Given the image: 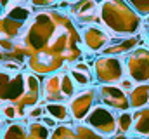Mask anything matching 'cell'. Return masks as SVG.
Instances as JSON below:
<instances>
[{"mask_svg":"<svg viewBox=\"0 0 149 139\" xmlns=\"http://www.w3.org/2000/svg\"><path fill=\"white\" fill-rule=\"evenodd\" d=\"M101 12H102V21L114 33L130 35L137 32L141 26V16L121 0H106L102 4Z\"/></svg>","mask_w":149,"mask_h":139,"instance_id":"obj_1","label":"cell"},{"mask_svg":"<svg viewBox=\"0 0 149 139\" xmlns=\"http://www.w3.org/2000/svg\"><path fill=\"white\" fill-rule=\"evenodd\" d=\"M42 94H43V99L47 101L61 103L76 94V84L68 73H56L45 80Z\"/></svg>","mask_w":149,"mask_h":139,"instance_id":"obj_2","label":"cell"},{"mask_svg":"<svg viewBox=\"0 0 149 139\" xmlns=\"http://www.w3.org/2000/svg\"><path fill=\"white\" fill-rule=\"evenodd\" d=\"M85 125H88L90 129L97 131L102 136H113L118 131L116 113L104 104H94L90 113L85 117Z\"/></svg>","mask_w":149,"mask_h":139,"instance_id":"obj_3","label":"cell"},{"mask_svg":"<svg viewBox=\"0 0 149 139\" xmlns=\"http://www.w3.org/2000/svg\"><path fill=\"white\" fill-rule=\"evenodd\" d=\"M94 78L99 84H114V82H121L123 73H125V66L123 63L114 58V56H104V58H97L94 63Z\"/></svg>","mask_w":149,"mask_h":139,"instance_id":"obj_4","label":"cell"},{"mask_svg":"<svg viewBox=\"0 0 149 139\" xmlns=\"http://www.w3.org/2000/svg\"><path fill=\"white\" fill-rule=\"evenodd\" d=\"M125 70L134 82L137 84L149 82V49L139 47L128 52L125 59Z\"/></svg>","mask_w":149,"mask_h":139,"instance_id":"obj_5","label":"cell"},{"mask_svg":"<svg viewBox=\"0 0 149 139\" xmlns=\"http://www.w3.org/2000/svg\"><path fill=\"white\" fill-rule=\"evenodd\" d=\"M97 98L104 106L111 108L113 111H127L130 108V101H128L127 92L121 87L113 85V84L99 85L97 87Z\"/></svg>","mask_w":149,"mask_h":139,"instance_id":"obj_6","label":"cell"},{"mask_svg":"<svg viewBox=\"0 0 149 139\" xmlns=\"http://www.w3.org/2000/svg\"><path fill=\"white\" fill-rule=\"evenodd\" d=\"M95 94L97 92L94 89H85L70 98V113L74 120H85V117L90 113L94 106Z\"/></svg>","mask_w":149,"mask_h":139,"instance_id":"obj_7","label":"cell"},{"mask_svg":"<svg viewBox=\"0 0 149 139\" xmlns=\"http://www.w3.org/2000/svg\"><path fill=\"white\" fill-rule=\"evenodd\" d=\"M81 35H83L85 45L90 51H102L111 42V35L108 33V32H104L102 28H99V26H94V25L85 26Z\"/></svg>","mask_w":149,"mask_h":139,"instance_id":"obj_8","label":"cell"},{"mask_svg":"<svg viewBox=\"0 0 149 139\" xmlns=\"http://www.w3.org/2000/svg\"><path fill=\"white\" fill-rule=\"evenodd\" d=\"M95 9H97L95 0H80V2H76L73 5L71 14L80 23H94V19H95Z\"/></svg>","mask_w":149,"mask_h":139,"instance_id":"obj_9","label":"cell"},{"mask_svg":"<svg viewBox=\"0 0 149 139\" xmlns=\"http://www.w3.org/2000/svg\"><path fill=\"white\" fill-rule=\"evenodd\" d=\"M137 38L135 37H128L125 40H111L104 49L102 54L104 56H120V54H128L137 47Z\"/></svg>","mask_w":149,"mask_h":139,"instance_id":"obj_10","label":"cell"},{"mask_svg":"<svg viewBox=\"0 0 149 139\" xmlns=\"http://www.w3.org/2000/svg\"><path fill=\"white\" fill-rule=\"evenodd\" d=\"M5 14H7V19L9 21H14V23H17V25H24L30 18H31V9L30 7H26L24 4H23V0H12V4L5 9Z\"/></svg>","mask_w":149,"mask_h":139,"instance_id":"obj_11","label":"cell"},{"mask_svg":"<svg viewBox=\"0 0 149 139\" xmlns=\"http://www.w3.org/2000/svg\"><path fill=\"white\" fill-rule=\"evenodd\" d=\"M128 101L130 108L139 110L149 104V84H137L130 92H128Z\"/></svg>","mask_w":149,"mask_h":139,"instance_id":"obj_12","label":"cell"},{"mask_svg":"<svg viewBox=\"0 0 149 139\" xmlns=\"http://www.w3.org/2000/svg\"><path fill=\"white\" fill-rule=\"evenodd\" d=\"M135 136H144L149 138V106L139 108L134 111V129Z\"/></svg>","mask_w":149,"mask_h":139,"instance_id":"obj_13","label":"cell"},{"mask_svg":"<svg viewBox=\"0 0 149 139\" xmlns=\"http://www.w3.org/2000/svg\"><path fill=\"white\" fill-rule=\"evenodd\" d=\"M45 115L56 118L57 122H70V108L63 103H49L45 106Z\"/></svg>","mask_w":149,"mask_h":139,"instance_id":"obj_14","label":"cell"},{"mask_svg":"<svg viewBox=\"0 0 149 139\" xmlns=\"http://www.w3.org/2000/svg\"><path fill=\"white\" fill-rule=\"evenodd\" d=\"M116 127L118 132L121 134H128L134 129V113L127 111H120V115H116Z\"/></svg>","mask_w":149,"mask_h":139,"instance_id":"obj_15","label":"cell"},{"mask_svg":"<svg viewBox=\"0 0 149 139\" xmlns=\"http://www.w3.org/2000/svg\"><path fill=\"white\" fill-rule=\"evenodd\" d=\"M70 77L73 78V82L76 84V87H87L92 80H94V75H92V71H81V70L78 68H71L70 71Z\"/></svg>","mask_w":149,"mask_h":139,"instance_id":"obj_16","label":"cell"},{"mask_svg":"<svg viewBox=\"0 0 149 139\" xmlns=\"http://www.w3.org/2000/svg\"><path fill=\"white\" fill-rule=\"evenodd\" d=\"M28 136H30V139H49L50 138V132H49V127L43 125L42 122L40 124L33 122L28 127Z\"/></svg>","mask_w":149,"mask_h":139,"instance_id":"obj_17","label":"cell"},{"mask_svg":"<svg viewBox=\"0 0 149 139\" xmlns=\"http://www.w3.org/2000/svg\"><path fill=\"white\" fill-rule=\"evenodd\" d=\"M3 139H30V136H26V129L21 124H14L5 131Z\"/></svg>","mask_w":149,"mask_h":139,"instance_id":"obj_18","label":"cell"},{"mask_svg":"<svg viewBox=\"0 0 149 139\" xmlns=\"http://www.w3.org/2000/svg\"><path fill=\"white\" fill-rule=\"evenodd\" d=\"M74 132L78 134V139H106V136L99 134L97 131L90 129L88 125H78L74 129Z\"/></svg>","mask_w":149,"mask_h":139,"instance_id":"obj_19","label":"cell"},{"mask_svg":"<svg viewBox=\"0 0 149 139\" xmlns=\"http://www.w3.org/2000/svg\"><path fill=\"white\" fill-rule=\"evenodd\" d=\"M50 139H74V129L70 125H57Z\"/></svg>","mask_w":149,"mask_h":139,"instance_id":"obj_20","label":"cell"},{"mask_svg":"<svg viewBox=\"0 0 149 139\" xmlns=\"http://www.w3.org/2000/svg\"><path fill=\"white\" fill-rule=\"evenodd\" d=\"M139 16H149V0H127Z\"/></svg>","mask_w":149,"mask_h":139,"instance_id":"obj_21","label":"cell"},{"mask_svg":"<svg viewBox=\"0 0 149 139\" xmlns=\"http://www.w3.org/2000/svg\"><path fill=\"white\" fill-rule=\"evenodd\" d=\"M0 113H2L5 118H10V120L21 117V111H17V108L12 106V104H2V106H0Z\"/></svg>","mask_w":149,"mask_h":139,"instance_id":"obj_22","label":"cell"},{"mask_svg":"<svg viewBox=\"0 0 149 139\" xmlns=\"http://www.w3.org/2000/svg\"><path fill=\"white\" fill-rule=\"evenodd\" d=\"M135 85H137V84H134V80H132L130 77H123V78H121V82H120V87H121L125 92H127V91L130 92Z\"/></svg>","mask_w":149,"mask_h":139,"instance_id":"obj_23","label":"cell"},{"mask_svg":"<svg viewBox=\"0 0 149 139\" xmlns=\"http://www.w3.org/2000/svg\"><path fill=\"white\" fill-rule=\"evenodd\" d=\"M40 122H42L43 125H47L49 129H52V131H54V129L57 127V120H56V118H52V117H49V115L42 117V118H40Z\"/></svg>","mask_w":149,"mask_h":139,"instance_id":"obj_24","label":"cell"},{"mask_svg":"<svg viewBox=\"0 0 149 139\" xmlns=\"http://www.w3.org/2000/svg\"><path fill=\"white\" fill-rule=\"evenodd\" d=\"M43 113H45V108L35 106V108L28 113V117H30V118H42V117H43Z\"/></svg>","mask_w":149,"mask_h":139,"instance_id":"obj_25","label":"cell"},{"mask_svg":"<svg viewBox=\"0 0 149 139\" xmlns=\"http://www.w3.org/2000/svg\"><path fill=\"white\" fill-rule=\"evenodd\" d=\"M56 0H31L33 5H38V7H49L50 4H54Z\"/></svg>","mask_w":149,"mask_h":139,"instance_id":"obj_26","label":"cell"},{"mask_svg":"<svg viewBox=\"0 0 149 139\" xmlns=\"http://www.w3.org/2000/svg\"><path fill=\"white\" fill-rule=\"evenodd\" d=\"M111 139H128V136H127V134H121V132H118V134H113Z\"/></svg>","mask_w":149,"mask_h":139,"instance_id":"obj_27","label":"cell"},{"mask_svg":"<svg viewBox=\"0 0 149 139\" xmlns=\"http://www.w3.org/2000/svg\"><path fill=\"white\" fill-rule=\"evenodd\" d=\"M132 139H148V138H144V136H135V138H132Z\"/></svg>","mask_w":149,"mask_h":139,"instance_id":"obj_28","label":"cell"},{"mask_svg":"<svg viewBox=\"0 0 149 139\" xmlns=\"http://www.w3.org/2000/svg\"><path fill=\"white\" fill-rule=\"evenodd\" d=\"M2 127H3V124H2V120H0V132H2Z\"/></svg>","mask_w":149,"mask_h":139,"instance_id":"obj_29","label":"cell"},{"mask_svg":"<svg viewBox=\"0 0 149 139\" xmlns=\"http://www.w3.org/2000/svg\"><path fill=\"white\" fill-rule=\"evenodd\" d=\"M148 40H149V28H148Z\"/></svg>","mask_w":149,"mask_h":139,"instance_id":"obj_30","label":"cell"},{"mask_svg":"<svg viewBox=\"0 0 149 139\" xmlns=\"http://www.w3.org/2000/svg\"><path fill=\"white\" fill-rule=\"evenodd\" d=\"M148 23H149V16H148Z\"/></svg>","mask_w":149,"mask_h":139,"instance_id":"obj_31","label":"cell"},{"mask_svg":"<svg viewBox=\"0 0 149 139\" xmlns=\"http://www.w3.org/2000/svg\"><path fill=\"white\" fill-rule=\"evenodd\" d=\"M70 2H74V0H70Z\"/></svg>","mask_w":149,"mask_h":139,"instance_id":"obj_32","label":"cell"}]
</instances>
